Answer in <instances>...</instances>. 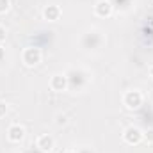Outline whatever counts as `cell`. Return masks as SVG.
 <instances>
[{
  "label": "cell",
  "mask_w": 153,
  "mask_h": 153,
  "mask_svg": "<svg viewBox=\"0 0 153 153\" xmlns=\"http://www.w3.org/2000/svg\"><path fill=\"white\" fill-rule=\"evenodd\" d=\"M5 38H7V32H5V27H2V25H0V43H2V41H5Z\"/></svg>",
  "instance_id": "cell-12"
},
{
  "label": "cell",
  "mask_w": 153,
  "mask_h": 153,
  "mask_svg": "<svg viewBox=\"0 0 153 153\" xmlns=\"http://www.w3.org/2000/svg\"><path fill=\"white\" fill-rule=\"evenodd\" d=\"M11 5V0H0V13H5Z\"/></svg>",
  "instance_id": "cell-9"
},
{
  "label": "cell",
  "mask_w": 153,
  "mask_h": 153,
  "mask_svg": "<svg viewBox=\"0 0 153 153\" xmlns=\"http://www.w3.org/2000/svg\"><path fill=\"white\" fill-rule=\"evenodd\" d=\"M43 16L48 22H57L61 18V7L59 5H46L43 9Z\"/></svg>",
  "instance_id": "cell-8"
},
{
  "label": "cell",
  "mask_w": 153,
  "mask_h": 153,
  "mask_svg": "<svg viewBox=\"0 0 153 153\" xmlns=\"http://www.w3.org/2000/svg\"><path fill=\"white\" fill-rule=\"evenodd\" d=\"M5 114H7V103L0 102V117H4Z\"/></svg>",
  "instance_id": "cell-11"
},
{
  "label": "cell",
  "mask_w": 153,
  "mask_h": 153,
  "mask_svg": "<svg viewBox=\"0 0 153 153\" xmlns=\"http://www.w3.org/2000/svg\"><path fill=\"white\" fill-rule=\"evenodd\" d=\"M66 123V116H57V125H64Z\"/></svg>",
  "instance_id": "cell-13"
},
{
  "label": "cell",
  "mask_w": 153,
  "mask_h": 153,
  "mask_svg": "<svg viewBox=\"0 0 153 153\" xmlns=\"http://www.w3.org/2000/svg\"><path fill=\"white\" fill-rule=\"evenodd\" d=\"M123 139L128 143V144H139L143 139H144V134L137 128V126H128L123 134Z\"/></svg>",
  "instance_id": "cell-3"
},
{
  "label": "cell",
  "mask_w": 153,
  "mask_h": 153,
  "mask_svg": "<svg viewBox=\"0 0 153 153\" xmlns=\"http://www.w3.org/2000/svg\"><path fill=\"white\" fill-rule=\"evenodd\" d=\"M53 146H55V143H53V137L52 135H46L45 134V135H39L38 137V148L41 152H45V153L52 152Z\"/></svg>",
  "instance_id": "cell-7"
},
{
  "label": "cell",
  "mask_w": 153,
  "mask_h": 153,
  "mask_svg": "<svg viewBox=\"0 0 153 153\" xmlns=\"http://www.w3.org/2000/svg\"><path fill=\"white\" fill-rule=\"evenodd\" d=\"M7 137H9L11 143H20V141L25 137V128L20 126V125H13V126H9V130H7Z\"/></svg>",
  "instance_id": "cell-5"
},
{
  "label": "cell",
  "mask_w": 153,
  "mask_h": 153,
  "mask_svg": "<svg viewBox=\"0 0 153 153\" xmlns=\"http://www.w3.org/2000/svg\"><path fill=\"white\" fill-rule=\"evenodd\" d=\"M150 76H152V78H153V66H152V68H150Z\"/></svg>",
  "instance_id": "cell-14"
},
{
  "label": "cell",
  "mask_w": 153,
  "mask_h": 153,
  "mask_svg": "<svg viewBox=\"0 0 153 153\" xmlns=\"http://www.w3.org/2000/svg\"><path fill=\"white\" fill-rule=\"evenodd\" d=\"M94 14L100 18H109L112 14V4L109 0H98L94 4Z\"/></svg>",
  "instance_id": "cell-4"
},
{
  "label": "cell",
  "mask_w": 153,
  "mask_h": 153,
  "mask_svg": "<svg viewBox=\"0 0 153 153\" xmlns=\"http://www.w3.org/2000/svg\"><path fill=\"white\" fill-rule=\"evenodd\" d=\"M22 59H23L25 66L32 68V66H38L39 62H41L43 53H41V50H39V48H36V46H30V48H25V50H23Z\"/></svg>",
  "instance_id": "cell-1"
},
{
  "label": "cell",
  "mask_w": 153,
  "mask_h": 153,
  "mask_svg": "<svg viewBox=\"0 0 153 153\" xmlns=\"http://www.w3.org/2000/svg\"><path fill=\"white\" fill-rule=\"evenodd\" d=\"M64 153H76L75 150H68V152H64Z\"/></svg>",
  "instance_id": "cell-15"
},
{
  "label": "cell",
  "mask_w": 153,
  "mask_h": 153,
  "mask_svg": "<svg viewBox=\"0 0 153 153\" xmlns=\"http://www.w3.org/2000/svg\"><path fill=\"white\" fill-rule=\"evenodd\" d=\"M144 139H146L150 144H153V128H148V130L144 132Z\"/></svg>",
  "instance_id": "cell-10"
},
{
  "label": "cell",
  "mask_w": 153,
  "mask_h": 153,
  "mask_svg": "<svg viewBox=\"0 0 153 153\" xmlns=\"http://www.w3.org/2000/svg\"><path fill=\"white\" fill-rule=\"evenodd\" d=\"M123 103H125V107L126 109H130V111H135V109H139L141 105H143V94H141V91H126L125 93V96H123Z\"/></svg>",
  "instance_id": "cell-2"
},
{
  "label": "cell",
  "mask_w": 153,
  "mask_h": 153,
  "mask_svg": "<svg viewBox=\"0 0 153 153\" xmlns=\"http://www.w3.org/2000/svg\"><path fill=\"white\" fill-rule=\"evenodd\" d=\"M50 87H52V91L62 93V91H66V87H68V78L64 75H53L52 80H50Z\"/></svg>",
  "instance_id": "cell-6"
}]
</instances>
